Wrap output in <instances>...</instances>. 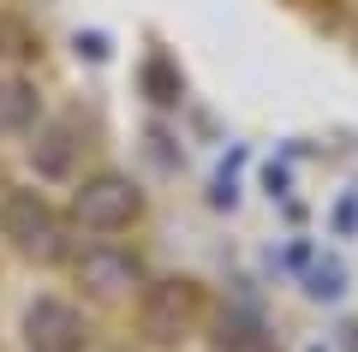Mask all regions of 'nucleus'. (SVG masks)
Masks as SVG:
<instances>
[{
  "label": "nucleus",
  "mask_w": 358,
  "mask_h": 352,
  "mask_svg": "<svg viewBox=\"0 0 358 352\" xmlns=\"http://www.w3.org/2000/svg\"><path fill=\"white\" fill-rule=\"evenodd\" d=\"M30 162H36L42 174H66V167H72V132L48 126V132H42V143H30Z\"/></svg>",
  "instance_id": "8"
},
{
  "label": "nucleus",
  "mask_w": 358,
  "mask_h": 352,
  "mask_svg": "<svg viewBox=\"0 0 358 352\" xmlns=\"http://www.w3.org/2000/svg\"><path fill=\"white\" fill-rule=\"evenodd\" d=\"M192 316H197V287L192 281H162V287H150V299H143V328H150L155 340H179L192 328Z\"/></svg>",
  "instance_id": "4"
},
{
  "label": "nucleus",
  "mask_w": 358,
  "mask_h": 352,
  "mask_svg": "<svg viewBox=\"0 0 358 352\" xmlns=\"http://www.w3.org/2000/svg\"><path fill=\"white\" fill-rule=\"evenodd\" d=\"M215 352H281V346H275L268 323L251 311V304H227L221 323H215Z\"/></svg>",
  "instance_id": "5"
},
{
  "label": "nucleus",
  "mask_w": 358,
  "mask_h": 352,
  "mask_svg": "<svg viewBox=\"0 0 358 352\" xmlns=\"http://www.w3.org/2000/svg\"><path fill=\"white\" fill-rule=\"evenodd\" d=\"M310 293H317V299H334V293H341V269H317V287H310Z\"/></svg>",
  "instance_id": "10"
},
{
  "label": "nucleus",
  "mask_w": 358,
  "mask_h": 352,
  "mask_svg": "<svg viewBox=\"0 0 358 352\" xmlns=\"http://www.w3.org/2000/svg\"><path fill=\"white\" fill-rule=\"evenodd\" d=\"M24 340L30 352H78L84 346V316L66 299H36L24 311Z\"/></svg>",
  "instance_id": "3"
},
{
  "label": "nucleus",
  "mask_w": 358,
  "mask_h": 352,
  "mask_svg": "<svg viewBox=\"0 0 358 352\" xmlns=\"http://www.w3.org/2000/svg\"><path fill=\"white\" fill-rule=\"evenodd\" d=\"M78 275H84V287H96V293H126V287H138V257L90 251L84 263H78Z\"/></svg>",
  "instance_id": "6"
},
{
  "label": "nucleus",
  "mask_w": 358,
  "mask_h": 352,
  "mask_svg": "<svg viewBox=\"0 0 358 352\" xmlns=\"http://www.w3.org/2000/svg\"><path fill=\"white\" fill-rule=\"evenodd\" d=\"M0 233H6L24 257H36V263H54V257L66 251L60 215H54L48 197H36V191H13V197L0 203Z\"/></svg>",
  "instance_id": "1"
},
{
  "label": "nucleus",
  "mask_w": 358,
  "mask_h": 352,
  "mask_svg": "<svg viewBox=\"0 0 358 352\" xmlns=\"http://www.w3.org/2000/svg\"><path fill=\"white\" fill-rule=\"evenodd\" d=\"M143 90H150V101H162V108H173V101H179V72L162 60V54L143 66Z\"/></svg>",
  "instance_id": "9"
},
{
  "label": "nucleus",
  "mask_w": 358,
  "mask_h": 352,
  "mask_svg": "<svg viewBox=\"0 0 358 352\" xmlns=\"http://www.w3.org/2000/svg\"><path fill=\"white\" fill-rule=\"evenodd\" d=\"M131 215H138V191H131V179L120 174H96L78 185V221L96 227V233H114V227H126Z\"/></svg>",
  "instance_id": "2"
},
{
  "label": "nucleus",
  "mask_w": 358,
  "mask_h": 352,
  "mask_svg": "<svg viewBox=\"0 0 358 352\" xmlns=\"http://www.w3.org/2000/svg\"><path fill=\"white\" fill-rule=\"evenodd\" d=\"M36 90L24 84V78H6V84H0V132H24L30 120H36Z\"/></svg>",
  "instance_id": "7"
}]
</instances>
